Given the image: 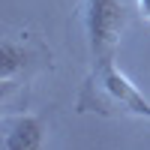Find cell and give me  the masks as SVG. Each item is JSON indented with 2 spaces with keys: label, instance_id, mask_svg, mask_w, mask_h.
Segmentation results:
<instances>
[{
  "label": "cell",
  "instance_id": "6da1fadb",
  "mask_svg": "<svg viewBox=\"0 0 150 150\" xmlns=\"http://www.w3.org/2000/svg\"><path fill=\"white\" fill-rule=\"evenodd\" d=\"M75 111L78 114H99V117H144V120H150V102L117 69L114 57L93 60V69L84 78L78 99H75Z\"/></svg>",
  "mask_w": 150,
  "mask_h": 150
},
{
  "label": "cell",
  "instance_id": "7a4b0ae2",
  "mask_svg": "<svg viewBox=\"0 0 150 150\" xmlns=\"http://www.w3.org/2000/svg\"><path fill=\"white\" fill-rule=\"evenodd\" d=\"M126 6L120 0H84V30L93 60L114 57L120 36L126 30Z\"/></svg>",
  "mask_w": 150,
  "mask_h": 150
},
{
  "label": "cell",
  "instance_id": "3957f363",
  "mask_svg": "<svg viewBox=\"0 0 150 150\" xmlns=\"http://www.w3.org/2000/svg\"><path fill=\"white\" fill-rule=\"evenodd\" d=\"M48 54L45 48L36 42V36L18 33V36H3L0 45V81L3 87H12V81L27 75L36 63H42Z\"/></svg>",
  "mask_w": 150,
  "mask_h": 150
},
{
  "label": "cell",
  "instance_id": "277c9868",
  "mask_svg": "<svg viewBox=\"0 0 150 150\" xmlns=\"http://www.w3.org/2000/svg\"><path fill=\"white\" fill-rule=\"evenodd\" d=\"M3 150H39L45 144V120L39 114H12L3 120Z\"/></svg>",
  "mask_w": 150,
  "mask_h": 150
},
{
  "label": "cell",
  "instance_id": "5b68a950",
  "mask_svg": "<svg viewBox=\"0 0 150 150\" xmlns=\"http://www.w3.org/2000/svg\"><path fill=\"white\" fill-rule=\"evenodd\" d=\"M138 12L144 21H150V0H138Z\"/></svg>",
  "mask_w": 150,
  "mask_h": 150
}]
</instances>
